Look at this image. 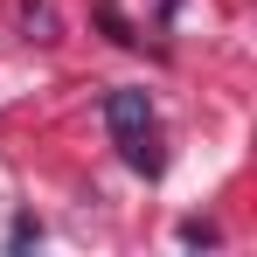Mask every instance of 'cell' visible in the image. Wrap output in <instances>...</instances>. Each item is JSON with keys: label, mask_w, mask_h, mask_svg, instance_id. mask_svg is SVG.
I'll return each mask as SVG.
<instances>
[{"label": "cell", "mask_w": 257, "mask_h": 257, "mask_svg": "<svg viewBox=\"0 0 257 257\" xmlns=\"http://www.w3.org/2000/svg\"><path fill=\"white\" fill-rule=\"evenodd\" d=\"M104 125H111V139H118V153H125L132 174H160L167 167V153H160V125H153V97L146 90H104Z\"/></svg>", "instance_id": "cell-1"}, {"label": "cell", "mask_w": 257, "mask_h": 257, "mask_svg": "<svg viewBox=\"0 0 257 257\" xmlns=\"http://www.w3.org/2000/svg\"><path fill=\"white\" fill-rule=\"evenodd\" d=\"M21 21H28L35 42H56V7H49V0H21Z\"/></svg>", "instance_id": "cell-2"}, {"label": "cell", "mask_w": 257, "mask_h": 257, "mask_svg": "<svg viewBox=\"0 0 257 257\" xmlns=\"http://www.w3.org/2000/svg\"><path fill=\"white\" fill-rule=\"evenodd\" d=\"M97 21H104V28H111V42H139V35H132V28H125V14H118V7H97Z\"/></svg>", "instance_id": "cell-3"}, {"label": "cell", "mask_w": 257, "mask_h": 257, "mask_svg": "<svg viewBox=\"0 0 257 257\" xmlns=\"http://www.w3.org/2000/svg\"><path fill=\"white\" fill-rule=\"evenodd\" d=\"M7 243H14V250H28V243H42V229H35L28 215H14V229H7Z\"/></svg>", "instance_id": "cell-4"}]
</instances>
